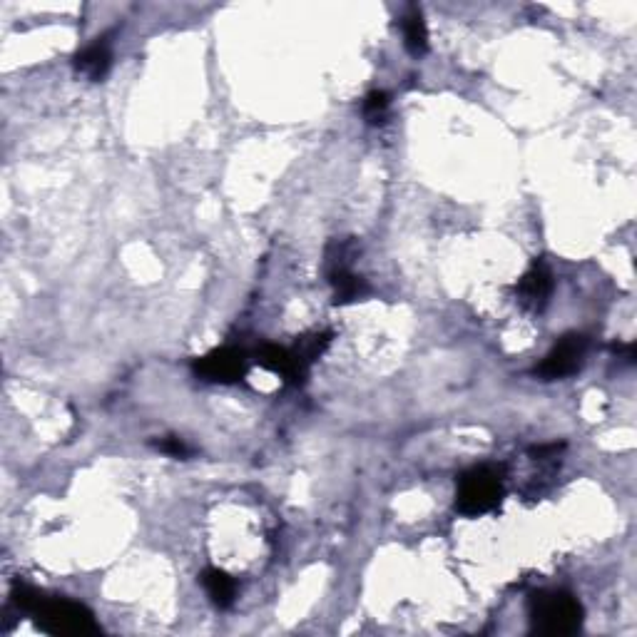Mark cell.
Here are the masks:
<instances>
[{
	"instance_id": "obj_7",
	"label": "cell",
	"mask_w": 637,
	"mask_h": 637,
	"mask_svg": "<svg viewBox=\"0 0 637 637\" xmlns=\"http://www.w3.org/2000/svg\"><path fill=\"white\" fill-rule=\"evenodd\" d=\"M257 364L262 369L272 371V374L282 376L284 381L289 384H302L307 379V371L309 366L294 354L292 349H282V346H274V344H264L259 346L257 351Z\"/></svg>"
},
{
	"instance_id": "obj_10",
	"label": "cell",
	"mask_w": 637,
	"mask_h": 637,
	"mask_svg": "<svg viewBox=\"0 0 637 637\" xmlns=\"http://www.w3.org/2000/svg\"><path fill=\"white\" fill-rule=\"evenodd\" d=\"M202 585H205L207 595L217 608H229L237 598V583H234L232 575H227L219 568H207L202 573Z\"/></svg>"
},
{
	"instance_id": "obj_1",
	"label": "cell",
	"mask_w": 637,
	"mask_h": 637,
	"mask_svg": "<svg viewBox=\"0 0 637 637\" xmlns=\"http://www.w3.org/2000/svg\"><path fill=\"white\" fill-rule=\"evenodd\" d=\"M43 633L60 635V637H83L100 633V625L95 620L93 610L78 600L68 598H45L40 593L38 603L30 610Z\"/></svg>"
},
{
	"instance_id": "obj_11",
	"label": "cell",
	"mask_w": 637,
	"mask_h": 637,
	"mask_svg": "<svg viewBox=\"0 0 637 637\" xmlns=\"http://www.w3.org/2000/svg\"><path fill=\"white\" fill-rule=\"evenodd\" d=\"M401 28H404V43L409 48L411 55H424L428 50V28H426V20L421 15L419 8H411L409 13L404 15L401 20Z\"/></svg>"
},
{
	"instance_id": "obj_5",
	"label": "cell",
	"mask_w": 637,
	"mask_h": 637,
	"mask_svg": "<svg viewBox=\"0 0 637 637\" xmlns=\"http://www.w3.org/2000/svg\"><path fill=\"white\" fill-rule=\"evenodd\" d=\"M249 371V356L237 346H222L195 361V374L212 384H234Z\"/></svg>"
},
{
	"instance_id": "obj_14",
	"label": "cell",
	"mask_w": 637,
	"mask_h": 637,
	"mask_svg": "<svg viewBox=\"0 0 637 637\" xmlns=\"http://www.w3.org/2000/svg\"><path fill=\"white\" fill-rule=\"evenodd\" d=\"M155 448H157V451H160V453H165V456H172V458H187V456H192V448L187 446V443L182 441V438H177V436L162 438V441L155 443Z\"/></svg>"
},
{
	"instance_id": "obj_12",
	"label": "cell",
	"mask_w": 637,
	"mask_h": 637,
	"mask_svg": "<svg viewBox=\"0 0 637 637\" xmlns=\"http://www.w3.org/2000/svg\"><path fill=\"white\" fill-rule=\"evenodd\" d=\"M331 341V334L329 331H319V334H307L302 336V339L297 341V346H294V354L299 356V359L304 361L307 366H312L314 361L319 359L321 354L326 351V346H329Z\"/></svg>"
},
{
	"instance_id": "obj_13",
	"label": "cell",
	"mask_w": 637,
	"mask_h": 637,
	"mask_svg": "<svg viewBox=\"0 0 637 637\" xmlns=\"http://www.w3.org/2000/svg\"><path fill=\"white\" fill-rule=\"evenodd\" d=\"M389 105H391L389 95H386L384 90H374V93L366 95V100H364V117L371 122V125H376V122H384Z\"/></svg>"
},
{
	"instance_id": "obj_3",
	"label": "cell",
	"mask_w": 637,
	"mask_h": 637,
	"mask_svg": "<svg viewBox=\"0 0 637 637\" xmlns=\"http://www.w3.org/2000/svg\"><path fill=\"white\" fill-rule=\"evenodd\" d=\"M503 498L501 468L481 466L463 473L458 481L456 508L463 516H483L493 511Z\"/></svg>"
},
{
	"instance_id": "obj_6",
	"label": "cell",
	"mask_w": 637,
	"mask_h": 637,
	"mask_svg": "<svg viewBox=\"0 0 637 637\" xmlns=\"http://www.w3.org/2000/svg\"><path fill=\"white\" fill-rule=\"evenodd\" d=\"M518 302L528 309V312H543L553 294V274L543 262H535L516 287Z\"/></svg>"
},
{
	"instance_id": "obj_8",
	"label": "cell",
	"mask_w": 637,
	"mask_h": 637,
	"mask_svg": "<svg viewBox=\"0 0 637 637\" xmlns=\"http://www.w3.org/2000/svg\"><path fill=\"white\" fill-rule=\"evenodd\" d=\"M110 65H112V45L107 35L95 40L93 45H88L83 53L75 55V70L90 80H103L107 70H110Z\"/></svg>"
},
{
	"instance_id": "obj_4",
	"label": "cell",
	"mask_w": 637,
	"mask_h": 637,
	"mask_svg": "<svg viewBox=\"0 0 637 637\" xmlns=\"http://www.w3.org/2000/svg\"><path fill=\"white\" fill-rule=\"evenodd\" d=\"M585 354H588V336L583 334H568L550 349L543 364L535 369V376L543 381L565 379V376L575 374L583 366Z\"/></svg>"
},
{
	"instance_id": "obj_2",
	"label": "cell",
	"mask_w": 637,
	"mask_h": 637,
	"mask_svg": "<svg viewBox=\"0 0 637 637\" xmlns=\"http://www.w3.org/2000/svg\"><path fill=\"white\" fill-rule=\"evenodd\" d=\"M531 623L540 635H573L583 625V605L565 590H545L531 598Z\"/></svg>"
},
{
	"instance_id": "obj_9",
	"label": "cell",
	"mask_w": 637,
	"mask_h": 637,
	"mask_svg": "<svg viewBox=\"0 0 637 637\" xmlns=\"http://www.w3.org/2000/svg\"><path fill=\"white\" fill-rule=\"evenodd\" d=\"M329 277V284L334 287V302L336 304H351L356 299L366 297L369 294V287L361 277H356L349 267H341V269H329L326 272Z\"/></svg>"
}]
</instances>
